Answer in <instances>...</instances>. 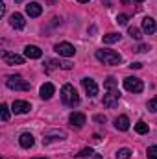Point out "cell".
I'll return each mask as SVG.
<instances>
[{
    "label": "cell",
    "mask_w": 157,
    "mask_h": 159,
    "mask_svg": "<svg viewBox=\"0 0 157 159\" xmlns=\"http://www.w3.org/2000/svg\"><path fill=\"white\" fill-rule=\"evenodd\" d=\"M0 113H2V120L4 122L9 120V107H7V104H2L0 106Z\"/></svg>",
    "instance_id": "cell-24"
},
{
    "label": "cell",
    "mask_w": 157,
    "mask_h": 159,
    "mask_svg": "<svg viewBox=\"0 0 157 159\" xmlns=\"http://www.w3.org/2000/svg\"><path fill=\"white\" fill-rule=\"evenodd\" d=\"M52 137H56V141H57V139L61 141V139H65L67 135H65V131H52V133H46V135H44V143H50Z\"/></svg>",
    "instance_id": "cell-18"
},
{
    "label": "cell",
    "mask_w": 157,
    "mask_h": 159,
    "mask_svg": "<svg viewBox=\"0 0 157 159\" xmlns=\"http://www.w3.org/2000/svg\"><path fill=\"white\" fill-rule=\"evenodd\" d=\"M135 131H137V133H141V135L148 133V124H146V122H142V120H139V122L135 124Z\"/></svg>",
    "instance_id": "cell-21"
},
{
    "label": "cell",
    "mask_w": 157,
    "mask_h": 159,
    "mask_svg": "<svg viewBox=\"0 0 157 159\" xmlns=\"http://www.w3.org/2000/svg\"><path fill=\"white\" fill-rule=\"evenodd\" d=\"M131 157V150L129 148H120L117 152V159H129Z\"/></svg>",
    "instance_id": "cell-22"
},
{
    "label": "cell",
    "mask_w": 157,
    "mask_h": 159,
    "mask_svg": "<svg viewBox=\"0 0 157 159\" xmlns=\"http://www.w3.org/2000/svg\"><path fill=\"white\" fill-rule=\"evenodd\" d=\"M96 59L104 65H120L122 63V56L115 50H96Z\"/></svg>",
    "instance_id": "cell-1"
},
{
    "label": "cell",
    "mask_w": 157,
    "mask_h": 159,
    "mask_svg": "<svg viewBox=\"0 0 157 159\" xmlns=\"http://www.w3.org/2000/svg\"><path fill=\"white\" fill-rule=\"evenodd\" d=\"M146 156H148V159H157V146H150L146 150Z\"/></svg>",
    "instance_id": "cell-26"
},
{
    "label": "cell",
    "mask_w": 157,
    "mask_h": 159,
    "mask_svg": "<svg viewBox=\"0 0 157 159\" xmlns=\"http://www.w3.org/2000/svg\"><path fill=\"white\" fill-rule=\"evenodd\" d=\"M129 67H131V69H141V67H142V65H141V63H131V65H129Z\"/></svg>",
    "instance_id": "cell-31"
},
{
    "label": "cell",
    "mask_w": 157,
    "mask_h": 159,
    "mask_svg": "<svg viewBox=\"0 0 157 159\" xmlns=\"http://www.w3.org/2000/svg\"><path fill=\"white\" fill-rule=\"evenodd\" d=\"M54 91H56V87H54L52 83H44V85H41L39 96L43 98V100H50L52 94H54Z\"/></svg>",
    "instance_id": "cell-14"
},
{
    "label": "cell",
    "mask_w": 157,
    "mask_h": 159,
    "mask_svg": "<svg viewBox=\"0 0 157 159\" xmlns=\"http://www.w3.org/2000/svg\"><path fill=\"white\" fill-rule=\"evenodd\" d=\"M2 61L6 65H22L24 63V57L22 56H17V54H11V52H2Z\"/></svg>",
    "instance_id": "cell-6"
},
{
    "label": "cell",
    "mask_w": 157,
    "mask_h": 159,
    "mask_svg": "<svg viewBox=\"0 0 157 159\" xmlns=\"http://www.w3.org/2000/svg\"><path fill=\"white\" fill-rule=\"evenodd\" d=\"M61 100H63V104H65V106H70V107L78 106V104H79L78 91H76L70 83L63 85V89H61Z\"/></svg>",
    "instance_id": "cell-2"
},
{
    "label": "cell",
    "mask_w": 157,
    "mask_h": 159,
    "mask_svg": "<svg viewBox=\"0 0 157 159\" xmlns=\"http://www.w3.org/2000/svg\"><path fill=\"white\" fill-rule=\"evenodd\" d=\"M78 157H91V156H94V152H92V148H83L79 154H76Z\"/></svg>",
    "instance_id": "cell-25"
},
{
    "label": "cell",
    "mask_w": 157,
    "mask_h": 159,
    "mask_svg": "<svg viewBox=\"0 0 157 159\" xmlns=\"http://www.w3.org/2000/svg\"><path fill=\"white\" fill-rule=\"evenodd\" d=\"M118 41H120V34L113 32V34H105L104 35V43L105 44H113V43H118Z\"/></svg>",
    "instance_id": "cell-19"
},
{
    "label": "cell",
    "mask_w": 157,
    "mask_h": 159,
    "mask_svg": "<svg viewBox=\"0 0 157 159\" xmlns=\"http://www.w3.org/2000/svg\"><path fill=\"white\" fill-rule=\"evenodd\" d=\"M115 128H117V129H120V131L129 129V119H128L126 115H120V117L115 120Z\"/></svg>",
    "instance_id": "cell-17"
},
{
    "label": "cell",
    "mask_w": 157,
    "mask_h": 159,
    "mask_svg": "<svg viewBox=\"0 0 157 159\" xmlns=\"http://www.w3.org/2000/svg\"><path fill=\"white\" fill-rule=\"evenodd\" d=\"M135 2H142V0H135Z\"/></svg>",
    "instance_id": "cell-33"
},
{
    "label": "cell",
    "mask_w": 157,
    "mask_h": 159,
    "mask_svg": "<svg viewBox=\"0 0 157 159\" xmlns=\"http://www.w3.org/2000/svg\"><path fill=\"white\" fill-rule=\"evenodd\" d=\"M124 89H126V91H129V93H142L144 83H142L139 78L128 76V78L124 80Z\"/></svg>",
    "instance_id": "cell-4"
},
{
    "label": "cell",
    "mask_w": 157,
    "mask_h": 159,
    "mask_svg": "<svg viewBox=\"0 0 157 159\" xmlns=\"http://www.w3.org/2000/svg\"><path fill=\"white\" fill-rule=\"evenodd\" d=\"M41 13H43V6H41L39 2H30V4H26V15L28 17H39Z\"/></svg>",
    "instance_id": "cell-11"
},
{
    "label": "cell",
    "mask_w": 157,
    "mask_h": 159,
    "mask_svg": "<svg viewBox=\"0 0 157 159\" xmlns=\"http://www.w3.org/2000/svg\"><path fill=\"white\" fill-rule=\"evenodd\" d=\"M81 85H83V89H85V93H87L89 96H96V94H98V85H96L94 80L83 78L81 80Z\"/></svg>",
    "instance_id": "cell-7"
},
{
    "label": "cell",
    "mask_w": 157,
    "mask_h": 159,
    "mask_svg": "<svg viewBox=\"0 0 157 159\" xmlns=\"http://www.w3.org/2000/svg\"><path fill=\"white\" fill-rule=\"evenodd\" d=\"M117 22H118V24H122V26H124V24H128V15H124V13H122V15H118Z\"/></svg>",
    "instance_id": "cell-28"
},
{
    "label": "cell",
    "mask_w": 157,
    "mask_h": 159,
    "mask_svg": "<svg viewBox=\"0 0 157 159\" xmlns=\"http://www.w3.org/2000/svg\"><path fill=\"white\" fill-rule=\"evenodd\" d=\"M69 120H70V126L72 128H83V124H85V115L83 113H70V117H69Z\"/></svg>",
    "instance_id": "cell-13"
},
{
    "label": "cell",
    "mask_w": 157,
    "mask_h": 159,
    "mask_svg": "<svg viewBox=\"0 0 157 159\" xmlns=\"http://www.w3.org/2000/svg\"><path fill=\"white\" fill-rule=\"evenodd\" d=\"M104 106L105 107H117L118 106V91H109L104 94Z\"/></svg>",
    "instance_id": "cell-9"
},
{
    "label": "cell",
    "mask_w": 157,
    "mask_h": 159,
    "mask_svg": "<svg viewBox=\"0 0 157 159\" xmlns=\"http://www.w3.org/2000/svg\"><path fill=\"white\" fill-rule=\"evenodd\" d=\"M78 2H81V4H85V2H89V0H78Z\"/></svg>",
    "instance_id": "cell-32"
},
{
    "label": "cell",
    "mask_w": 157,
    "mask_h": 159,
    "mask_svg": "<svg viewBox=\"0 0 157 159\" xmlns=\"http://www.w3.org/2000/svg\"><path fill=\"white\" fill-rule=\"evenodd\" d=\"M104 87L107 89V91H117V87H118V81L115 78H107L105 81H104Z\"/></svg>",
    "instance_id": "cell-20"
},
{
    "label": "cell",
    "mask_w": 157,
    "mask_h": 159,
    "mask_svg": "<svg viewBox=\"0 0 157 159\" xmlns=\"http://www.w3.org/2000/svg\"><path fill=\"white\" fill-rule=\"evenodd\" d=\"M9 24H11L15 30H22V28L26 26V20H24V17H22L20 13H13V15L9 17Z\"/></svg>",
    "instance_id": "cell-12"
},
{
    "label": "cell",
    "mask_w": 157,
    "mask_h": 159,
    "mask_svg": "<svg viewBox=\"0 0 157 159\" xmlns=\"http://www.w3.org/2000/svg\"><path fill=\"white\" fill-rule=\"evenodd\" d=\"M24 56L28 59H39L41 56H43V50H41L39 46H35V44H28L24 48Z\"/></svg>",
    "instance_id": "cell-10"
},
{
    "label": "cell",
    "mask_w": 157,
    "mask_h": 159,
    "mask_svg": "<svg viewBox=\"0 0 157 159\" xmlns=\"http://www.w3.org/2000/svg\"><path fill=\"white\" fill-rule=\"evenodd\" d=\"M94 122H100L102 124V122H105V117L104 115H94Z\"/></svg>",
    "instance_id": "cell-30"
},
{
    "label": "cell",
    "mask_w": 157,
    "mask_h": 159,
    "mask_svg": "<svg viewBox=\"0 0 157 159\" xmlns=\"http://www.w3.org/2000/svg\"><path fill=\"white\" fill-rule=\"evenodd\" d=\"M19 143H20L22 148H32L35 141H34V135H32V133H22L20 139H19Z\"/></svg>",
    "instance_id": "cell-16"
},
{
    "label": "cell",
    "mask_w": 157,
    "mask_h": 159,
    "mask_svg": "<svg viewBox=\"0 0 157 159\" xmlns=\"http://www.w3.org/2000/svg\"><path fill=\"white\" fill-rule=\"evenodd\" d=\"M11 107H13V111L19 113V115H22V113H30V109H32L30 102H26V100H15Z\"/></svg>",
    "instance_id": "cell-8"
},
{
    "label": "cell",
    "mask_w": 157,
    "mask_h": 159,
    "mask_svg": "<svg viewBox=\"0 0 157 159\" xmlns=\"http://www.w3.org/2000/svg\"><path fill=\"white\" fill-rule=\"evenodd\" d=\"M6 85L9 89H15V91H30V87H32L28 81H24L20 76H7Z\"/></svg>",
    "instance_id": "cell-3"
},
{
    "label": "cell",
    "mask_w": 157,
    "mask_h": 159,
    "mask_svg": "<svg viewBox=\"0 0 157 159\" xmlns=\"http://www.w3.org/2000/svg\"><path fill=\"white\" fill-rule=\"evenodd\" d=\"M142 30L150 35V34H154L157 30V24H155V20L152 19V17H144L142 19Z\"/></svg>",
    "instance_id": "cell-15"
},
{
    "label": "cell",
    "mask_w": 157,
    "mask_h": 159,
    "mask_svg": "<svg viewBox=\"0 0 157 159\" xmlns=\"http://www.w3.org/2000/svg\"><path fill=\"white\" fill-rule=\"evenodd\" d=\"M54 50H56L59 56H63V57H72V56L76 54V48H74L70 43H59V44L54 46Z\"/></svg>",
    "instance_id": "cell-5"
},
{
    "label": "cell",
    "mask_w": 157,
    "mask_h": 159,
    "mask_svg": "<svg viewBox=\"0 0 157 159\" xmlns=\"http://www.w3.org/2000/svg\"><path fill=\"white\" fill-rule=\"evenodd\" d=\"M148 109L154 111V113H157V96L152 98V100H148Z\"/></svg>",
    "instance_id": "cell-27"
},
{
    "label": "cell",
    "mask_w": 157,
    "mask_h": 159,
    "mask_svg": "<svg viewBox=\"0 0 157 159\" xmlns=\"http://www.w3.org/2000/svg\"><path fill=\"white\" fill-rule=\"evenodd\" d=\"M148 50H150L148 44H139V46L135 48V52H141V54H142V52H148Z\"/></svg>",
    "instance_id": "cell-29"
},
{
    "label": "cell",
    "mask_w": 157,
    "mask_h": 159,
    "mask_svg": "<svg viewBox=\"0 0 157 159\" xmlns=\"http://www.w3.org/2000/svg\"><path fill=\"white\" fill-rule=\"evenodd\" d=\"M128 34H129V35H131L133 39H137V41L142 37V32H141L139 28H133V26H131V28H128Z\"/></svg>",
    "instance_id": "cell-23"
}]
</instances>
